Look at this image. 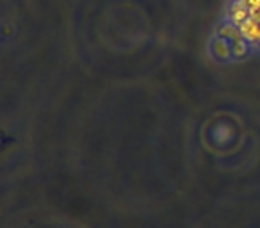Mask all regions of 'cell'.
<instances>
[{
    "label": "cell",
    "mask_w": 260,
    "mask_h": 228,
    "mask_svg": "<svg viewBox=\"0 0 260 228\" xmlns=\"http://www.w3.org/2000/svg\"><path fill=\"white\" fill-rule=\"evenodd\" d=\"M258 45H260V40H258Z\"/></svg>",
    "instance_id": "obj_7"
},
{
    "label": "cell",
    "mask_w": 260,
    "mask_h": 228,
    "mask_svg": "<svg viewBox=\"0 0 260 228\" xmlns=\"http://www.w3.org/2000/svg\"><path fill=\"white\" fill-rule=\"evenodd\" d=\"M248 52H249V43L244 40V38H241V40H237V41L232 43V55H234L235 59L246 57Z\"/></svg>",
    "instance_id": "obj_5"
},
{
    "label": "cell",
    "mask_w": 260,
    "mask_h": 228,
    "mask_svg": "<svg viewBox=\"0 0 260 228\" xmlns=\"http://www.w3.org/2000/svg\"><path fill=\"white\" fill-rule=\"evenodd\" d=\"M228 18L237 27L249 18V11H248V8H246L244 0H234V2H232L230 11H228Z\"/></svg>",
    "instance_id": "obj_2"
},
{
    "label": "cell",
    "mask_w": 260,
    "mask_h": 228,
    "mask_svg": "<svg viewBox=\"0 0 260 228\" xmlns=\"http://www.w3.org/2000/svg\"><path fill=\"white\" fill-rule=\"evenodd\" d=\"M210 50H212L214 57L219 59V61H226V59L234 57V55H232V43L221 36H217V40L212 41Z\"/></svg>",
    "instance_id": "obj_3"
},
{
    "label": "cell",
    "mask_w": 260,
    "mask_h": 228,
    "mask_svg": "<svg viewBox=\"0 0 260 228\" xmlns=\"http://www.w3.org/2000/svg\"><path fill=\"white\" fill-rule=\"evenodd\" d=\"M244 4L249 11V16H255L260 11V0H244Z\"/></svg>",
    "instance_id": "obj_6"
},
{
    "label": "cell",
    "mask_w": 260,
    "mask_h": 228,
    "mask_svg": "<svg viewBox=\"0 0 260 228\" xmlns=\"http://www.w3.org/2000/svg\"><path fill=\"white\" fill-rule=\"evenodd\" d=\"M239 30H241V36L244 38L248 43H258L260 40V23L256 22L255 18L249 16L244 23L239 25Z\"/></svg>",
    "instance_id": "obj_1"
},
{
    "label": "cell",
    "mask_w": 260,
    "mask_h": 228,
    "mask_svg": "<svg viewBox=\"0 0 260 228\" xmlns=\"http://www.w3.org/2000/svg\"><path fill=\"white\" fill-rule=\"evenodd\" d=\"M217 36L224 38V40H228L230 43H234V41H237L242 38L239 27L234 25L232 22H226V23H223V25H219V29H217Z\"/></svg>",
    "instance_id": "obj_4"
}]
</instances>
